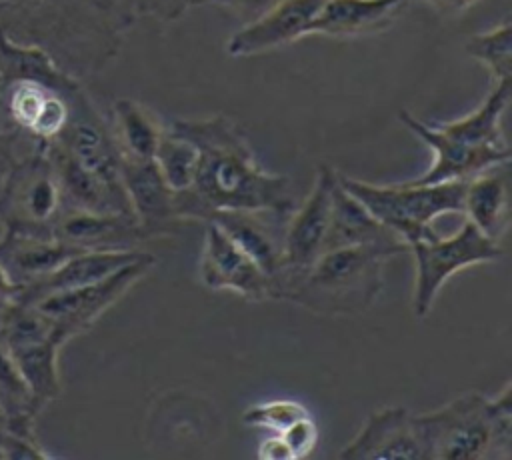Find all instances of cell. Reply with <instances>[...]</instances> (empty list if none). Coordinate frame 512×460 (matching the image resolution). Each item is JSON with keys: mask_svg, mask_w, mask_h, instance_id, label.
Returning <instances> with one entry per match:
<instances>
[{"mask_svg": "<svg viewBox=\"0 0 512 460\" xmlns=\"http://www.w3.org/2000/svg\"><path fill=\"white\" fill-rule=\"evenodd\" d=\"M62 212V192L48 154L40 148L18 154L0 184V230L52 236Z\"/></svg>", "mask_w": 512, "mask_h": 460, "instance_id": "obj_5", "label": "cell"}, {"mask_svg": "<svg viewBox=\"0 0 512 460\" xmlns=\"http://www.w3.org/2000/svg\"><path fill=\"white\" fill-rule=\"evenodd\" d=\"M120 178L136 222L154 238L166 234L176 218L174 192L168 188L154 160L120 156Z\"/></svg>", "mask_w": 512, "mask_h": 460, "instance_id": "obj_17", "label": "cell"}, {"mask_svg": "<svg viewBox=\"0 0 512 460\" xmlns=\"http://www.w3.org/2000/svg\"><path fill=\"white\" fill-rule=\"evenodd\" d=\"M424 458L476 460L486 458L492 440L490 398L464 392L436 410L412 414Z\"/></svg>", "mask_w": 512, "mask_h": 460, "instance_id": "obj_6", "label": "cell"}, {"mask_svg": "<svg viewBox=\"0 0 512 460\" xmlns=\"http://www.w3.org/2000/svg\"><path fill=\"white\" fill-rule=\"evenodd\" d=\"M78 252L82 250L54 236L0 230V266L8 272L18 292L42 280Z\"/></svg>", "mask_w": 512, "mask_h": 460, "instance_id": "obj_18", "label": "cell"}, {"mask_svg": "<svg viewBox=\"0 0 512 460\" xmlns=\"http://www.w3.org/2000/svg\"><path fill=\"white\" fill-rule=\"evenodd\" d=\"M96 6L98 0H0V34L42 48L70 72L86 56Z\"/></svg>", "mask_w": 512, "mask_h": 460, "instance_id": "obj_4", "label": "cell"}, {"mask_svg": "<svg viewBox=\"0 0 512 460\" xmlns=\"http://www.w3.org/2000/svg\"><path fill=\"white\" fill-rule=\"evenodd\" d=\"M340 186L378 222L398 234L406 246L438 236L432 222L442 214H462L466 180L436 184H374L338 170Z\"/></svg>", "mask_w": 512, "mask_h": 460, "instance_id": "obj_3", "label": "cell"}, {"mask_svg": "<svg viewBox=\"0 0 512 460\" xmlns=\"http://www.w3.org/2000/svg\"><path fill=\"white\" fill-rule=\"evenodd\" d=\"M348 460H392L424 458L412 412L406 406L376 408L362 422L356 436L338 452Z\"/></svg>", "mask_w": 512, "mask_h": 460, "instance_id": "obj_15", "label": "cell"}, {"mask_svg": "<svg viewBox=\"0 0 512 460\" xmlns=\"http://www.w3.org/2000/svg\"><path fill=\"white\" fill-rule=\"evenodd\" d=\"M154 264L156 256L146 252L136 262L102 280L46 294L30 304L46 320L52 338L64 346L68 340L88 332L110 306H114L142 276L152 270Z\"/></svg>", "mask_w": 512, "mask_h": 460, "instance_id": "obj_8", "label": "cell"}, {"mask_svg": "<svg viewBox=\"0 0 512 460\" xmlns=\"http://www.w3.org/2000/svg\"><path fill=\"white\" fill-rule=\"evenodd\" d=\"M18 156V150L14 146V142L4 134L2 130V124H0V184H2V178L8 170V166L12 164V160Z\"/></svg>", "mask_w": 512, "mask_h": 460, "instance_id": "obj_34", "label": "cell"}, {"mask_svg": "<svg viewBox=\"0 0 512 460\" xmlns=\"http://www.w3.org/2000/svg\"><path fill=\"white\" fill-rule=\"evenodd\" d=\"M324 0H280L262 16L242 24L226 42V52L236 58L264 54L304 36Z\"/></svg>", "mask_w": 512, "mask_h": 460, "instance_id": "obj_14", "label": "cell"}, {"mask_svg": "<svg viewBox=\"0 0 512 460\" xmlns=\"http://www.w3.org/2000/svg\"><path fill=\"white\" fill-rule=\"evenodd\" d=\"M512 98V78L494 82L486 98L468 114L450 120L434 122L444 134L462 140L472 146H504V136L500 128L502 114L506 112Z\"/></svg>", "mask_w": 512, "mask_h": 460, "instance_id": "obj_24", "label": "cell"}, {"mask_svg": "<svg viewBox=\"0 0 512 460\" xmlns=\"http://www.w3.org/2000/svg\"><path fill=\"white\" fill-rule=\"evenodd\" d=\"M492 406V440L486 458H510L512 456V384L510 380L504 388L490 398Z\"/></svg>", "mask_w": 512, "mask_h": 460, "instance_id": "obj_30", "label": "cell"}, {"mask_svg": "<svg viewBox=\"0 0 512 460\" xmlns=\"http://www.w3.org/2000/svg\"><path fill=\"white\" fill-rule=\"evenodd\" d=\"M412 0H324L310 34L362 38L386 30Z\"/></svg>", "mask_w": 512, "mask_h": 460, "instance_id": "obj_19", "label": "cell"}, {"mask_svg": "<svg viewBox=\"0 0 512 460\" xmlns=\"http://www.w3.org/2000/svg\"><path fill=\"white\" fill-rule=\"evenodd\" d=\"M198 274L210 290H232L252 302L274 298L268 276L212 222H206Z\"/></svg>", "mask_w": 512, "mask_h": 460, "instance_id": "obj_13", "label": "cell"}, {"mask_svg": "<svg viewBox=\"0 0 512 460\" xmlns=\"http://www.w3.org/2000/svg\"><path fill=\"white\" fill-rule=\"evenodd\" d=\"M288 218L272 212L214 210L204 222L216 224L272 282L274 298L280 300L284 226Z\"/></svg>", "mask_w": 512, "mask_h": 460, "instance_id": "obj_12", "label": "cell"}, {"mask_svg": "<svg viewBox=\"0 0 512 460\" xmlns=\"http://www.w3.org/2000/svg\"><path fill=\"white\" fill-rule=\"evenodd\" d=\"M310 416L308 408L296 400H286V398H278V400H264V402H256L252 406H248L240 420L242 424L250 426V428H266L272 430L276 434L284 432L290 424H294L296 420Z\"/></svg>", "mask_w": 512, "mask_h": 460, "instance_id": "obj_29", "label": "cell"}, {"mask_svg": "<svg viewBox=\"0 0 512 460\" xmlns=\"http://www.w3.org/2000/svg\"><path fill=\"white\" fill-rule=\"evenodd\" d=\"M0 330L40 414L62 392L58 370L62 346L52 338L46 320L32 304L10 302L4 306Z\"/></svg>", "mask_w": 512, "mask_h": 460, "instance_id": "obj_9", "label": "cell"}, {"mask_svg": "<svg viewBox=\"0 0 512 460\" xmlns=\"http://www.w3.org/2000/svg\"><path fill=\"white\" fill-rule=\"evenodd\" d=\"M414 256V292L412 312L418 318H426L436 302L442 286L456 272L476 266L490 264L502 258L500 242L484 236L468 220L452 236H434L408 246Z\"/></svg>", "mask_w": 512, "mask_h": 460, "instance_id": "obj_7", "label": "cell"}, {"mask_svg": "<svg viewBox=\"0 0 512 460\" xmlns=\"http://www.w3.org/2000/svg\"><path fill=\"white\" fill-rule=\"evenodd\" d=\"M424 2H428V4H430L434 10H438V12L452 16V14H460V12L468 10V8L474 6L478 0H424Z\"/></svg>", "mask_w": 512, "mask_h": 460, "instance_id": "obj_35", "label": "cell"}, {"mask_svg": "<svg viewBox=\"0 0 512 460\" xmlns=\"http://www.w3.org/2000/svg\"><path fill=\"white\" fill-rule=\"evenodd\" d=\"M464 50L468 56L482 62L490 70L494 82L512 78V24H510V20H502L500 24L492 26L490 30L474 34L464 44Z\"/></svg>", "mask_w": 512, "mask_h": 460, "instance_id": "obj_28", "label": "cell"}, {"mask_svg": "<svg viewBox=\"0 0 512 460\" xmlns=\"http://www.w3.org/2000/svg\"><path fill=\"white\" fill-rule=\"evenodd\" d=\"M280 0H188V4H216L230 10L242 24L256 20Z\"/></svg>", "mask_w": 512, "mask_h": 460, "instance_id": "obj_32", "label": "cell"}, {"mask_svg": "<svg viewBox=\"0 0 512 460\" xmlns=\"http://www.w3.org/2000/svg\"><path fill=\"white\" fill-rule=\"evenodd\" d=\"M52 236L80 250H138L152 236L124 212L64 210L52 228Z\"/></svg>", "mask_w": 512, "mask_h": 460, "instance_id": "obj_16", "label": "cell"}, {"mask_svg": "<svg viewBox=\"0 0 512 460\" xmlns=\"http://www.w3.org/2000/svg\"><path fill=\"white\" fill-rule=\"evenodd\" d=\"M154 162L168 188L172 192H182L194 184L198 168V148L182 134L164 126L154 154Z\"/></svg>", "mask_w": 512, "mask_h": 460, "instance_id": "obj_27", "label": "cell"}, {"mask_svg": "<svg viewBox=\"0 0 512 460\" xmlns=\"http://www.w3.org/2000/svg\"><path fill=\"white\" fill-rule=\"evenodd\" d=\"M144 254H146L144 250H82L70 256L64 264H60L54 272H50L42 280L20 290L14 302L30 304L52 292L102 280L112 272L136 262Z\"/></svg>", "mask_w": 512, "mask_h": 460, "instance_id": "obj_22", "label": "cell"}, {"mask_svg": "<svg viewBox=\"0 0 512 460\" xmlns=\"http://www.w3.org/2000/svg\"><path fill=\"white\" fill-rule=\"evenodd\" d=\"M280 436L288 446L290 458L298 460V458L310 456L312 450L316 448L318 428H316V422L312 420V416H304V418L296 420L294 424H290L284 432H280Z\"/></svg>", "mask_w": 512, "mask_h": 460, "instance_id": "obj_31", "label": "cell"}, {"mask_svg": "<svg viewBox=\"0 0 512 460\" xmlns=\"http://www.w3.org/2000/svg\"><path fill=\"white\" fill-rule=\"evenodd\" d=\"M16 294H18V288L16 284L12 282V278L8 276V272L0 266V306H6L10 302L16 300Z\"/></svg>", "mask_w": 512, "mask_h": 460, "instance_id": "obj_36", "label": "cell"}, {"mask_svg": "<svg viewBox=\"0 0 512 460\" xmlns=\"http://www.w3.org/2000/svg\"><path fill=\"white\" fill-rule=\"evenodd\" d=\"M336 184V170L320 166L312 184L310 194L300 208H294L284 226V254H282V284L280 300L284 292L318 260L322 254L332 190Z\"/></svg>", "mask_w": 512, "mask_h": 460, "instance_id": "obj_10", "label": "cell"}, {"mask_svg": "<svg viewBox=\"0 0 512 460\" xmlns=\"http://www.w3.org/2000/svg\"><path fill=\"white\" fill-rule=\"evenodd\" d=\"M48 154L60 192L64 210H86V212H124L132 214L128 198L114 192L94 172L82 166L72 154L58 144L44 148Z\"/></svg>", "mask_w": 512, "mask_h": 460, "instance_id": "obj_20", "label": "cell"}, {"mask_svg": "<svg viewBox=\"0 0 512 460\" xmlns=\"http://www.w3.org/2000/svg\"><path fill=\"white\" fill-rule=\"evenodd\" d=\"M408 246H350L328 250L284 292L294 302L324 316H360L384 290L386 260L406 254Z\"/></svg>", "mask_w": 512, "mask_h": 460, "instance_id": "obj_2", "label": "cell"}, {"mask_svg": "<svg viewBox=\"0 0 512 460\" xmlns=\"http://www.w3.org/2000/svg\"><path fill=\"white\" fill-rule=\"evenodd\" d=\"M168 128L198 148L194 184L174 192L178 220H204L214 210L272 212L288 218L296 208L290 178L264 170L238 126L226 116L176 118Z\"/></svg>", "mask_w": 512, "mask_h": 460, "instance_id": "obj_1", "label": "cell"}, {"mask_svg": "<svg viewBox=\"0 0 512 460\" xmlns=\"http://www.w3.org/2000/svg\"><path fill=\"white\" fill-rule=\"evenodd\" d=\"M500 168V166H496ZM490 168L466 180L464 208L468 222L484 236L500 242L508 230V178L504 172Z\"/></svg>", "mask_w": 512, "mask_h": 460, "instance_id": "obj_23", "label": "cell"}, {"mask_svg": "<svg viewBox=\"0 0 512 460\" xmlns=\"http://www.w3.org/2000/svg\"><path fill=\"white\" fill-rule=\"evenodd\" d=\"M2 308L4 306H0V312ZM0 416L6 418L12 432L26 438H36L34 420L38 416V410L6 346L2 330H0Z\"/></svg>", "mask_w": 512, "mask_h": 460, "instance_id": "obj_26", "label": "cell"}, {"mask_svg": "<svg viewBox=\"0 0 512 460\" xmlns=\"http://www.w3.org/2000/svg\"><path fill=\"white\" fill-rule=\"evenodd\" d=\"M400 122L422 140L434 154V162L420 176L408 180L414 184H436L450 180H468L480 172H486L496 166H506L510 162V148L504 146H472L462 140H456L432 122H424L410 114L408 110L398 112Z\"/></svg>", "mask_w": 512, "mask_h": 460, "instance_id": "obj_11", "label": "cell"}, {"mask_svg": "<svg viewBox=\"0 0 512 460\" xmlns=\"http://www.w3.org/2000/svg\"><path fill=\"white\" fill-rule=\"evenodd\" d=\"M258 458L262 460H292L286 442L282 440L280 434L274 432V436L262 440V444L258 446Z\"/></svg>", "mask_w": 512, "mask_h": 460, "instance_id": "obj_33", "label": "cell"}, {"mask_svg": "<svg viewBox=\"0 0 512 460\" xmlns=\"http://www.w3.org/2000/svg\"><path fill=\"white\" fill-rule=\"evenodd\" d=\"M406 242L378 222L350 192H346L338 182L332 190L330 222L324 238L322 252L350 248V246H398Z\"/></svg>", "mask_w": 512, "mask_h": 460, "instance_id": "obj_21", "label": "cell"}, {"mask_svg": "<svg viewBox=\"0 0 512 460\" xmlns=\"http://www.w3.org/2000/svg\"><path fill=\"white\" fill-rule=\"evenodd\" d=\"M2 430H10V426H8V422H6L4 416H0V432H2Z\"/></svg>", "mask_w": 512, "mask_h": 460, "instance_id": "obj_37", "label": "cell"}, {"mask_svg": "<svg viewBox=\"0 0 512 460\" xmlns=\"http://www.w3.org/2000/svg\"><path fill=\"white\" fill-rule=\"evenodd\" d=\"M112 136L120 156L154 160L164 126L136 100L118 98L112 106Z\"/></svg>", "mask_w": 512, "mask_h": 460, "instance_id": "obj_25", "label": "cell"}]
</instances>
